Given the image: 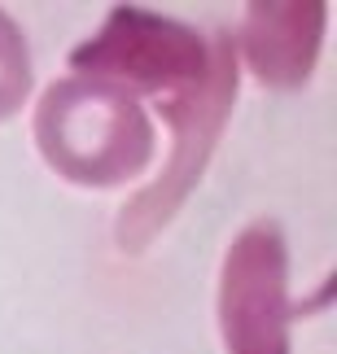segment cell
Wrapping results in <instances>:
<instances>
[{"mask_svg": "<svg viewBox=\"0 0 337 354\" xmlns=\"http://www.w3.org/2000/svg\"><path fill=\"white\" fill-rule=\"evenodd\" d=\"M35 145L57 175L110 188L149 167L154 127L127 92L75 75L44 92L35 110Z\"/></svg>", "mask_w": 337, "mask_h": 354, "instance_id": "6da1fadb", "label": "cell"}, {"mask_svg": "<svg viewBox=\"0 0 337 354\" xmlns=\"http://www.w3.org/2000/svg\"><path fill=\"white\" fill-rule=\"evenodd\" d=\"M215 62V35H201L193 26L158 18L145 9H114L101 35L84 39L71 53V66L79 79H97L105 88L154 101H171L180 92L197 88L210 75Z\"/></svg>", "mask_w": 337, "mask_h": 354, "instance_id": "7a4b0ae2", "label": "cell"}, {"mask_svg": "<svg viewBox=\"0 0 337 354\" xmlns=\"http://www.w3.org/2000/svg\"><path fill=\"white\" fill-rule=\"evenodd\" d=\"M233 97H237V44H233L228 31H215L210 75L201 79L197 88L180 92V97L158 101V110H163V118L175 131L171 158H167V171L118 214V227H114L118 250H131V254L145 250L149 236L180 210L188 188H193L201 180V171H206V158H210V149H215V140H219V131H224V118L233 110Z\"/></svg>", "mask_w": 337, "mask_h": 354, "instance_id": "3957f363", "label": "cell"}, {"mask_svg": "<svg viewBox=\"0 0 337 354\" xmlns=\"http://www.w3.org/2000/svg\"><path fill=\"white\" fill-rule=\"evenodd\" d=\"M289 258L276 223H250L219 276V328L228 354H289Z\"/></svg>", "mask_w": 337, "mask_h": 354, "instance_id": "277c9868", "label": "cell"}, {"mask_svg": "<svg viewBox=\"0 0 337 354\" xmlns=\"http://www.w3.org/2000/svg\"><path fill=\"white\" fill-rule=\"evenodd\" d=\"M237 48L246 53L259 84L293 92L316 71L320 35H325V5H250Z\"/></svg>", "mask_w": 337, "mask_h": 354, "instance_id": "5b68a950", "label": "cell"}, {"mask_svg": "<svg viewBox=\"0 0 337 354\" xmlns=\"http://www.w3.org/2000/svg\"><path fill=\"white\" fill-rule=\"evenodd\" d=\"M31 92V62H26V39L5 13H0V118H9Z\"/></svg>", "mask_w": 337, "mask_h": 354, "instance_id": "8992f818", "label": "cell"}]
</instances>
